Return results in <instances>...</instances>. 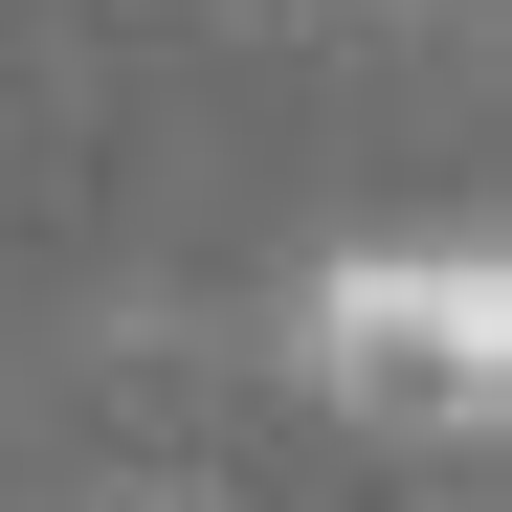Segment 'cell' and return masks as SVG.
<instances>
[{"instance_id":"1","label":"cell","mask_w":512,"mask_h":512,"mask_svg":"<svg viewBox=\"0 0 512 512\" xmlns=\"http://www.w3.org/2000/svg\"><path fill=\"white\" fill-rule=\"evenodd\" d=\"M290 379L334 423H379V446H468L512 401V268L446 223V245H334L290 268Z\"/></svg>"},{"instance_id":"2","label":"cell","mask_w":512,"mask_h":512,"mask_svg":"<svg viewBox=\"0 0 512 512\" xmlns=\"http://www.w3.org/2000/svg\"><path fill=\"white\" fill-rule=\"evenodd\" d=\"M112 512H201V490H112Z\"/></svg>"}]
</instances>
